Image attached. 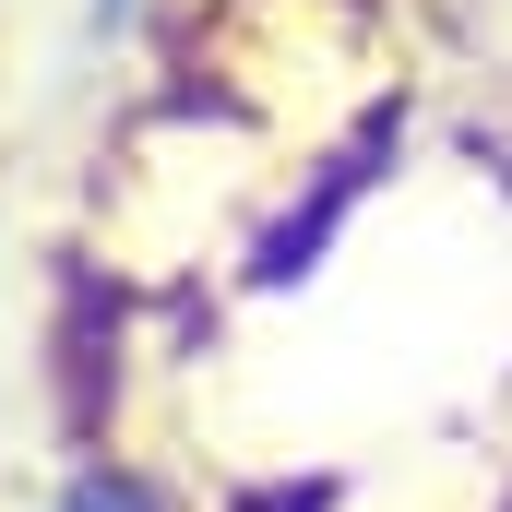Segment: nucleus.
<instances>
[{
	"label": "nucleus",
	"mask_w": 512,
	"mask_h": 512,
	"mask_svg": "<svg viewBox=\"0 0 512 512\" xmlns=\"http://www.w3.org/2000/svg\"><path fill=\"white\" fill-rule=\"evenodd\" d=\"M60 512H155V501H143V489H120V477H84Z\"/></svg>",
	"instance_id": "nucleus-1"
}]
</instances>
